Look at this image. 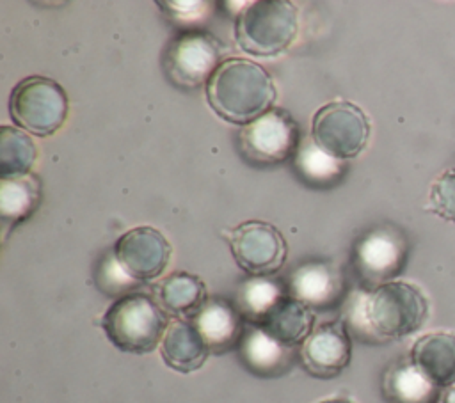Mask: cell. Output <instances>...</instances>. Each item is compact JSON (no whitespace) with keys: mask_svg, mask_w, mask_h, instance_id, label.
Segmentation results:
<instances>
[{"mask_svg":"<svg viewBox=\"0 0 455 403\" xmlns=\"http://www.w3.org/2000/svg\"><path fill=\"white\" fill-rule=\"evenodd\" d=\"M220 44L204 32H185L167 48L164 67L167 76L180 87H197L208 82L220 66Z\"/></svg>","mask_w":455,"mask_h":403,"instance_id":"10","label":"cell"},{"mask_svg":"<svg viewBox=\"0 0 455 403\" xmlns=\"http://www.w3.org/2000/svg\"><path fill=\"white\" fill-rule=\"evenodd\" d=\"M437 403H455V383L444 387V391L441 392Z\"/></svg>","mask_w":455,"mask_h":403,"instance_id":"28","label":"cell"},{"mask_svg":"<svg viewBox=\"0 0 455 403\" xmlns=\"http://www.w3.org/2000/svg\"><path fill=\"white\" fill-rule=\"evenodd\" d=\"M411 359L439 387L455 383V334L430 332L421 336L411 350Z\"/></svg>","mask_w":455,"mask_h":403,"instance_id":"18","label":"cell"},{"mask_svg":"<svg viewBox=\"0 0 455 403\" xmlns=\"http://www.w3.org/2000/svg\"><path fill=\"white\" fill-rule=\"evenodd\" d=\"M407 259V243L402 233L384 225L361 236L354 247V268L366 286L379 288L396 277Z\"/></svg>","mask_w":455,"mask_h":403,"instance_id":"8","label":"cell"},{"mask_svg":"<svg viewBox=\"0 0 455 403\" xmlns=\"http://www.w3.org/2000/svg\"><path fill=\"white\" fill-rule=\"evenodd\" d=\"M313 311L306 304L286 295L258 325L281 344L290 348L307 339L313 332Z\"/></svg>","mask_w":455,"mask_h":403,"instance_id":"19","label":"cell"},{"mask_svg":"<svg viewBox=\"0 0 455 403\" xmlns=\"http://www.w3.org/2000/svg\"><path fill=\"white\" fill-rule=\"evenodd\" d=\"M208 352L210 348L197 327L194 321L187 320L171 321L160 343L164 362L180 373H192L199 369L204 364Z\"/></svg>","mask_w":455,"mask_h":403,"instance_id":"15","label":"cell"},{"mask_svg":"<svg viewBox=\"0 0 455 403\" xmlns=\"http://www.w3.org/2000/svg\"><path fill=\"white\" fill-rule=\"evenodd\" d=\"M96 286L108 296H126L132 289L137 288L139 281H135L119 263L116 254H107L101 257L96 268Z\"/></svg>","mask_w":455,"mask_h":403,"instance_id":"25","label":"cell"},{"mask_svg":"<svg viewBox=\"0 0 455 403\" xmlns=\"http://www.w3.org/2000/svg\"><path fill=\"white\" fill-rule=\"evenodd\" d=\"M162 305L178 316H196L208 302L203 281L192 273L178 272L167 277L158 291Z\"/></svg>","mask_w":455,"mask_h":403,"instance_id":"20","label":"cell"},{"mask_svg":"<svg viewBox=\"0 0 455 403\" xmlns=\"http://www.w3.org/2000/svg\"><path fill=\"white\" fill-rule=\"evenodd\" d=\"M430 206L441 218L455 222V169L435 179L430 188Z\"/></svg>","mask_w":455,"mask_h":403,"instance_id":"26","label":"cell"},{"mask_svg":"<svg viewBox=\"0 0 455 403\" xmlns=\"http://www.w3.org/2000/svg\"><path fill=\"white\" fill-rule=\"evenodd\" d=\"M9 110L21 128L46 137L62 126L68 115V96L57 82L44 76H28L12 89Z\"/></svg>","mask_w":455,"mask_h":403,"instance_id":"5","label":"cell"},{"mask_svg":"<svg viewBox=\"0 0 455 403\" xmlns=\"http://www.w3.org/2000/svg\"><path fill=\"white\" fill-rule=\"evenodd\" d=\"M228 240L238 266L254 277L275 273L286 259L283 234L267 222H243L228 233Z\"/></svg>","mask_w":455,"mask_h":403,"instance_id":"9","label":"cell"},{"mask_svg":"<svg viewBox=\"0 0 455 403\" xmlns=\"http://www.w3.org/2000/svg\"><path fill=\"white\" fill-rule=\"evenodd\" d=\"M114 254L135 281L144 282L164 273L171 257V245L160 231L142 225L119 236Z\"/></svg>","mask_w":455,"mask_h":403,"instance_id":"11","label":"cell"},{"mask_svg":"<svg viewBox=\"0 0 455 403\" xmlns=\"http://www.w3.org/2000/svg\"><path fill=\"white\" fill-rule=\"evenodd\" d=\"M158 5L165 7L164 11L181 23L201 18L208 11L206 2H160Z\"/></svg>","mask_w":455,"mask_h":403,"instance_id":"27","label":"cell"},{"mask_svg":"<svg viewBox=\"0 0 455 403\" xmlns=\"http://www.w3.org/2000/svg\"><path fill=\"white\" fill-rule=\"evenodd\" d=\"M311 137L315 144L331 156L343 160L363 151L370 137L364 112L348 101L323 105L313 117Z\"/></svg>","mask_w":455,"mask_h":403,"instance_id":"6","label":"cell"},{"mask_svg":"<svg viewBox=\"0 0 455 403\" xmlns=\"http://www.w3.org/2000/svg\"><path fill=\"white\" fill-rule=\"evenodd\" d=\"M240 149L256 163H277L299 149V128L283 108H270L238 133Z\"/></svg>","mask_w":455,"mask_h":403,"instance_id":"7","label":"cell"},{"mask_svg":"<svg viewBox=\"0 0 455 403\" xmlns=\"http://www.w3.org/2000/svg\"><path fill=\"white\" fill-rule=\"evenodd\" d=\"M297 9L288 0H259L249 4L236 18L235 36L242 50L252 55H277L297 36Z\"/></svg>","mask_w":455,"mask_h":403,"instance_id":"4","label":"cell"},{"mask_svg":"<svg viewBox=\"0 0 455 403\" xmlns=\"http://www.w3.org/2000/svg\"><path fill=\"white\" fill-rule=\"evenodd\" d=\"M427 314L428 302L419 288L391 281L371 291L354 295L343 323L363 341L384 343L416 332Z\"/></svg>","mask_w":455,"mask_h":403,"instance_id":"1","label":"cell"},{"mask_svg":"<svg viewBox=\"0 0 455 403\" xmlns=\"http://www.w3.org/2000/svg\"><path fill=\"white\" fill-rule=\"evenodd\" d=\"M286 293L281 284L268 277H252L240 284L236 309L249 321L258 325Z\"/></svg>","mask_w":455,"mask_h":403,"instance_id":"22","label":"cell"},{"mask_svg":"<svg viewBox=\"0 0 455 403\" xmlns=\"http://www.w3.org/2000/svg\"><path fill=\"white\" fill-rule=\"evenodd\" d=\"M322 403H350L348 399H341V398H334V399H325Z\"/></svg>","mask_w":455,"mask_h":403,"instance_id":"29","label":"cell"},{"mask_svg":"<svg viewBox=\"0 0 455 403\" xmlns=\"http://www.w3.org/2000/svg\"><path fill=\"white\" fill-rule=\"evenodd\" d=\"M352 344L343 321H329L316 327L302 343L304 367L320 378L339 375L350 362Z\"/></svg>","mask_w":455,"mask_h":403,"instance_id":"12","label":"cell"},{"mask_svg":"<svg viewBox=\"0 0 455 403\" xmlns=\"http://www.w3.org/2000/svg\"><path fill=\"white\" fill-rule=\"evenodd\" d=\"M36 160V146L32 138L18 128H0V178L27 176Z\"/></svg>","mask_w":455,"mask_h":403,"instance_id":"23","label":"cell"},{"mask_svg":"<svg viewBox=\"0 0 455 403\" xmlns=\"http://www.w3.org/2000/svg\"><path fill=\"white\" fill-rule=\"evenodd\" d=\"M101 327L108 341L128 353H149L164 339L167 316L146 293L133 291L117 298L103 314Z\"/></svg>","mask_w":455,"mask_h":403,"instance_id":"3","label":"cell"},{"mask_svg":"<svg viewBox=\"0 0 455 403\" xmlns=\"http://www.w3.org/2000/svg\"><path fill=\"white\" fill-rule=\"evenodd\" d=\"M382 394L387 403H437L441 387L412 359H400L384 371Z\"/></svg>","mask_w":455,"mask_h":403,"instance_id":"14","label":"cell"},{"mask_svg":"<svg viewBox=\"0 0 455 403\" xmlns=\"http://www.w3.org/2000/svg\"><path fill=\"white\" fill-rule=\"evenodd\" d=\"M41 197L39 181L32 176L0 179V217L4 225L25 220Z\"/></svg>","mask_w":455,"mask_h":403,"instance_id":"21","label":"cell"},{"mask_svg":"<svg viewBox=\"0 0 455 403\" xmlns=\"http://www.w3.org/2000/svg\"><path fill=\"white\" fill-rule=\"evenodd\" d=\"M345 291V279L339 268L329 263H304L290 277V296L309 309L336 305Z\"/></svg>","mask_w":455,"mask_h":403,"instance_id":"13","label":"cell"},{"mask_svg":"<svg viewBox=\"0 0 455 403\" xmlns=\"http://www.w3.org/2000/svg\"><path fill=\"white\" fill-rule=\"evenodd\" d=\"M194 325L213 352H224L238 344L243 327L242 314L226 300H208L194 316Z\"/></svg>","mask_w":455,"mask_h":403,"instance_id":"17","label":"cell"},{"mask_svg":"<svg viewBox=\"0 0 455 403\" xmlns=\"http://www.w3.org/2000/svg\"><path fill=\"white\" fill-rule=\"evenodd\" d=\"M238 353L245 367L259 376L279 375L290 362V348L254 323L243 327L238 341Z\"/></svg>","mask_w":455,"mask_h":403,"instance_id":"16","label":"cell"},{"mask_svg":"<svg viewBox=\"0 0 455 403\" xmlns=\"http://www.w3.org/2000/svg\"><path fill=\"white\" fill-rule=\"evenodd\" d=\"M206 98L222 119L245 126L270 110L275 87L259 64L235 57L220 62L210 76Z\"/></svg>","mask_w":455,"mask_h":403,"instance_id":"2","label":"cell"},{"mask_svg":"<svg viewBox=\"0 0 455 403\" xmlns=\"http://www.w3.org/2000/svg\"><path fill=\"white\" fill-rule=\"evenodd\" d=\"M297 169L309 181H331L341 174V162L323 149L315 140H304L297 149Z\"/></svg>","mask_w":455,"mask_h":403,"instance_id":"24","label":"cell"}]
</instances>
